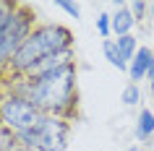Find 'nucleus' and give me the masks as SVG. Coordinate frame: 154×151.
Listing matches in <instances>:
<instances>
[{
  "mask_svg": "<svg viewBox=\"0 0 154 151\" xmlns=\"http://www.w3.org/2000/svg\"><path fill=\"white\" fill-rule=\"evenodd\" d=\"M79 71L76 63H68L57 71L39 76V78H29V76H18L8 78L0 86L11 89L13 94L26 96L29 102L42 112V115H55V117L71 120L79 107Z\"/></svg>",
  "mask_w": 154,
  "mask_h": 151,
  "instance_id": "1",
  "label": "nucleus"
},
{
  "mask_svg": "<svg viewBox=\"0 0 154 151\" xmlns=\"http://www.w3.org/2000/svg\"><path fill=\"white\" fill-rule=\"evenodd\" d=\"M154 65V50L152 47H138V52L133 55V60H131L128 65V78L131 83H138V81H144L146 76H149V68Z\"/></svg>",
  "mask_w": 154,
  "mask_h": 151,
  "instance_id": "7",
  "label": "nucleus"
},
{
  "mask_svg": "<svg viewBox=\"0 0 154 151\" xmlns=\"http://www.w3.org/2000/svg\"><path fill=\"white\" fill-rule=\"evenodd\" d=\"M34 26H37V13H34V8L26 5V3H16V11L11 13L5 26L0 29V78H3V73L8 71L13 55L21 50L26 37L34 32Z\"/></svg>",
  "mask_w": 154,
  "mask_h": 151,
  "instance_id": "3",
  "label": "nucleus"
},
{
  "mask_svg": "<svg viewBox=\"0 0 154 151\" xmlns=\"http://www.w3.org/2000/svg\"><path fill=\"white\" fill-rule=\"evenodd\" d=\"M13 151H34V149H29V146H16Z\"/></svg>",
  "mask_w": 154,
  "mask_h": 151,
  "instance_id": "18",
  "label": "nucleus"
},
{
  "mask_svg": "<svg viewBox=\"0 0 154 151\" xmlns=\"http://www.w3.org/2000/svg\"><path fill=\"white\" fill-rule=\"evenodd\" d=\"M39 117H42V112L26 96H18L11 89L0 86V122L3 125H8L18 135V133H24V130H29Z\"/></svg>",
  "mask_w": 154,
  "mask_h": 151,
  "instance_id": "5",
  "label": "nucleus"
},
{
  "mask_svg": "<svg viewBox=\"0 0 154 151\" xmlns=\"http://www.w3.org/2000/svg\"><path fill=\"white\" fill-rule=\"evenodd\" d=\"M149 91H152V102H154V81H149Z\"/></svg>",
  "mask_w": 154,
  "mask_h": 151,
  "instance_id": "19",
  "label": "nucleus"
},
{
  "mask_svg": "<svg viewBox=\"0 0 154 151\" xmlns=\"http://www.w3.org/2000/svg\"><path fill=\"white\" fill-rule=\"evenodd\" d=\"M149 13H152V18H154V3H149Z\"/></svg>",
  "mask_w": 154,
  "mask_h": 151,
  "instance_id": "20",
  "label": "nucleus"
},
{
  "mask_svg": "<svg viewBox=\"0 0 154 151\" xmlns=\"http://www.w3.org/2000/svg\"><path fill=\"white\" fill-rule=\"evenodd\" d=\"M97 32L102 39H110L112 37V16L110 13H99L97 16Z\"/></svg>",
  "mask_w": 154,
  "mask_h": 151,
  "instance_id": "14",
  "label": "nucleus"
},
{
  "mask_svg": "<svg viewBox=\"0 0 154 151\" xmlns=\"http://www.w3.org/2000/svg\"><path fill=\"white\" fill-rule=\"evenodd\" d=\"M154 135V112L152 110H138V117H136V138L138 141H149Z\"/></svg>",
  "mask_w": 154,
  "mask_h": 151,
  "instance_id": "9",
  "label": "nucleus"
},
{
  "mask_svg": "<svg viewBox=\"0 0 154 151\" xmlns=\"http://www.w3.org/2000/svg\"><path fill=\"white\" fill-rule=\"evenodd\" d=\"M138 151H149V149H138Z\"/></svg>",
  "mask_w": 154,
  "mask_h": 151,
  "instance_id": "22",
  "label": "nucleus"
},
{
  "mask_svg": "<svg viewBox=\"0 0 154 151\" xmlns=\"http://www.w3.org/2000/svg\"><path fill=\"white\" fill-rule=\"evenodd\" d=\"M68 63H76V52H73V50L57 52V55H50V57H45V60H39L37 65L29 68L26 76H29V78H39V76H47V73L57 71V68H63V65H68Z\"/></svg>",
  "mask_w": 154,
  "mask_h": 151,
  "instance_id": "6",
  "label": "nucleus"
},
{
  "mask_svg": "<svg viewBox=\"0 0 154 151\" xmlns=\"http://www.w3.org/2000/svg\"><path fill=\"white\" fill-rule=\"evenodd\" d=\"M73 32L68 26L63 24H37L34 26V32L26 37V42L21 44L13 60H11L8 71L3 73V78L0 83L8 78H18V76H26L32 65H37L39 60L50 55H57V52H68L73 50Z\"/></svg>",
  "mask_w": 154,
  "mask_h": 151,
  "instance_id": "2",
  "label": "nucleus"
},
{
  "mask_svg": "<svg viewBox=\"0 0 154 151\" xmlns=\"http://www.w3.org/2000/svg\"><path fill=\"white\" fill-rule=\"evenodd\" d=\"M102 55H105V60L112 68H118V71H125L128 73V65L120 60V55H118V47H115V39H102Z\"/></svg>",
  "mask_w": 154,
  "mask_h": 151,
  "instance_id": "11",
  "label": "nucleus"
},
{
  "mask_svg": "<svg viewBox=\"0 0 154 151\" xmlns=\"http://www.w3.org/2000/svg\"><path fill=\"white\" fill-rule=\"evenodd\" d=\"M16 146H21V143H18V135L13 133L8 125L0 122V151H13Z\"/></svg>",
  "mask_w": 154,
  "mask_h": 151,
  "instance_id": "12",
  "label": "nucleus"
},
{
  "mask_svg": "<svg viewBox=\"0 0 154 151\" xmlns=\"http://www.w3.org/2000/svg\"><path fill=\"white\" fill-rule=\"evenodd\" d=\"M128 8H131V13H133V18H136V21H141V18H144V13L149 11V3H144V0H133V3H128Z\"/></svg>",
  "mask_w": 154,
  "mask_h": 151,
  "instance_id": "16",
  "label": "nucleus"
},
{
  "mask_svg": "<svg viewBox=\"0 0 154 151\" xmlns=\"http://www.w3.org/2000/svg\"><path fill=\"white\" fill-rule=\"evenodd\" d=\"M13 11H16V3H13V0H0V29L5 26V21L11 18Z\"/></svg>",
  "mask_w": 154,
  "mask_h": 151,
  "instance_id": "15",
  "label": "nucleus"
},
{
  "mask_svg": "<svg viewBox=\"0 0 154 151\" xmlns=\"http://www.w3.org/2000/svg\"><path fill=\"white\" fill-rule=\"evenodd\" d=\"M133 26H136V18H133V13H131L128 3L115 5V13H112V37H128Z\"/></svg>",
  "mask_w": 154,
  "mask_h": 151,
  "instance_id": "8",
  "label": "nucleus"
},
{
  "mask_svg": "<svg viewBox=\"0 0 154 151\" xmlns=\"http://www.w3.org/2000/svg\"><path fill=\"white\" fill-rule=\"evenodd\" d=\"M68 135H71V120L55 117V115H42L29 130L18 133V143L34 151H65Z\"/></svg>",
  "mask_w": 154,
  "mask_h": 151,
  "instance_id": "4",
  "label": "nucleus"
},
{
  "mask_svg": "<svg viewBox=\"0 0 154 151\" xmlns=\"http://www.w3.org/2000/svg\"><path fill=\"white\" fill-rule=\"evenodd\" d=\"M57 8H63L71 18H79V16H81V5H79V3H68V0H60V3H57Z\"/></svg>",
  "mask_w": 154,
  "mask_h": 151,
  "instance_id": "17",
  "label": "nucleus"
},
{
  "mask_svg": "<svg viewBox=\"0 0 154 151\" xmlns=\"http://www.w3.org/2000/svg\"><path fill=\"white\" fill-rule=\"evenodd\" d=\"M115 47H118V55H120V60L125 65H131V60H133V55L138 52V39L133 37V34H128V37H115Z\"/></svg>",
  "mask_w": 154,
  "mask_h": 151,
  "instance_id": "10",
  "label": "nucleus"
},
{
  "mask_svg": "<svg viewBox=\"0 0 154 151\" xmlns=\"http://www.w3.org/2000/svg\"><path fill=\"white\" fill-rule=\"evenodd\" d=\"M152 50H154V47H152Z\"/></svg>",
  "mask_w": 154,
  "mask_h": 151,
  "instance_id": "23",
  "label": "nucleus"
},
{
  "mask_svg": "<svg viewBox=\"0 0 154 151\" xmlns=\"http://www.w3.org/2000/svg\"><path fill=\"white\" fill-rule=\"evenodd\" d=\"M120 102L125 107H138V102H141V86L138 83H128L120 94Z\"/></svg>",
  "mask_w": 154,
  "mask_h": 151,
  "instance_id": "13",
  "label": "nucleus"
},
{
  "mask_svg": "<svg viewBox=\"0 0 154 151\" xmlns=\"http://www.w3.org/2000/svg\"><path fill=\"white\" fill-rule=\"evenodd\" d=\"M125 151H138V146H131V149H125Z\"/></svg>",
  "mask_w": 154,
  "mask_h": 151,
  "instance_id": "21",
  "label": "nucleus"
}]
</instances>
